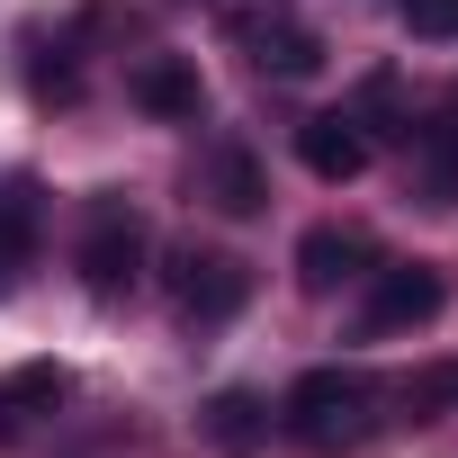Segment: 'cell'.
<instances>
[{
	"label": "cell",
	"mask_w": 458,
	"mask_h": 458,
	"mask_svg": "<svg viewBox=\"0 0 458 458\" xmlns=\"http://www.w3.org/2000/svg\"><path fill=\"white\" fill-rule=\"evenodd\" d=\"M279 431L297 440V449H315V458H342V449H360L369 431H377V377L369 369H306L288 395H279Z\"/></svg>",
	"instance_id": "cell-1"
},
{
	"label": "cell",
	"mask_w": 458,
	"mask_h": 458,
	"mask_svg": "<svg viewBox=\"0 0 458 458\" xmlns=\"http://www.w3.org/2000/svg\"><path fill=\"white\" fill-rule=\"evenodd\" d=\"M144 252H153V225L135 216V198H117V189H99L90 198V216H81V288L99 297V306H117L135 279H144Z\"/></svg>",
	"instance_id": "cell-2"
},
{
	"label": "cell",
	"mask_w": 458,
	"mask_h": 458,
	"mask_svg": "<svg viewBox=\"0 0 458 458\" xmlns=\"http://www.w3.org/2000/svg\"><path fill=\"white\" fill-rule=\"evenodd\" d=\"M171 306H180V324L216 333V324H234V315L252 306V270H243L234 252H198V243H180V252H171Z\"/></svg>",
	"instance_id": "cell-3"
},
{
	"label": "cell",
	"mask_w": 458,
	"mask_h": 458,
	"mask_svg": "<svg viewBox=\"0 0 458 458\" xmlns=\"http://www.w3.org/2000/svg\"><path fill=\"white\" fill-rule=\"evenodd\" d=\"M449 306V279L431 270V261H386V270H369V333H413V324H431Z\"/></svg>",
	"instance_id": "cell-4"
},
{
	"label": "cell",
	"mask_w": 458,
	"mask_h": 458,
	"mask_svg": "<svg viewBox=\"0 0 458 458\" xmlns=\"http://www.w3.org/2000/svg\"><path fill=\"white\" fill-rule=\"evenodd\" d=\"M234 46H252V64L279 72V81H315L324 72V37L306 19H288V10H243L234 19Z\"/></svg>",
	"instance_id": "cell-5"
},
{
	"label": "cell",
	"mask_w": 458,
	"mask_h": 458,
	"mask_svg": "<svg viewBox=\"0 0 458 458\" xmlns=\"http://www.w3.org/2000/svg\"><path fill=\"white\" fill-rule=\"evenodd\" d=\"M126 99H135L153 126H198V117H207V81H198L189 55H144V64L126 72Z\"/></svg>",
	"instance_id": "cell-6"
},
{
	"label": "cell",
	"mask_w": 458,
	"mask_h": 458,
	"mask_svg": "<svg viewBox=\"0 0 458 458\" xmlns=\"http://www.w3.org/2000/svg\"><path fill=\"white\" fill-rule=\"evenodd\" d=\"M369 153H377V135H369L351 108H324V117H306V126H297V162H306L315 180H360V171H369Z\"/></svg>",
	"instance_id": "cell-7"
},
{
	"label": "cell",
	"mask_w": 458,
	"mask_h": 458,
	"mask_svg": "<svg viewBox=\"0 0 458 458\" xmlns=\"http://www.w3.org/2000/svg\"><path fill=\"white\" fill-rule=\"evenodd\" d=\"M64 395H72V369H64V360H28V369H10V377H0V449H19L28 422L55 413Z\"/></svg>",
	"instance_id": "cell-8"
},
{
	"label": "cell",
	"mask_w": 458,
	"mask_h": 458,
	"mask_svg": "<svg viewBox=\"0 0 458 458\" xmlns=\"http://www.w3.org/2000/svg\"><path fill=\"white\" fill-rule=\"evenodd\" d=\"M351 279H369V234H351V225H315V234L297 243V288L306 297H333Z\"/></svg>",
	"instance_id": "cell-9"
},
{
	"label": "cell",
	"mask_w": 458,
	"mask_h": 458,
	"mask_svg": "<svg viewBox=\"0 0 458 458\" xmlns=\"http://www.w3.org/2000/svg\"><path fill=\"white\" fill-rule=\"evenodd\" d=\"M198 431H207L216 458H261V440H270V404H261L252 386H216L207 413H198Z\"/></svg>",
	"instance_id": "cell-10"
},
{
	"label": "cell",
	"mask_w": 458,
	"mask_h": 458,
	"mask_svg": "<svg viewBox=\"0 0 458 458\" xmlns=\"http://www.w3.org/2000/svg\"><path fill=\"white\" fill-rule=\"evenodd\" d=\"M198 189H207L225 216H261V207H270V171H261L252 144H216L207 171H198Z\"/></svg>",
	"instance_id": "cell-11"
},
{
	"label": "cell",
	"mask_w": 458,
	"mask_h": 458,
	"mask_svg": "<svg viewBox=\"0 0 458 458\" xmlns=\"http://www.w3.org/2000/svg\"><path fill=\"white\" fill-rule=\"evenodd\" d=\"M28 252H37V180L19 171V180H0V297L19 288Z\"/></svg>",
	"instance_id": "cell-12"
},
{
	"label": "cell",
	"mask_w": 458,
	"mask_h": 458,
	"mask_svg": "<svg viewBox=\"0 0 458 458\" xmlns=\"http://www.w3.org/2000/svg\"><path fill=\"white\" fill-rule=\"evenodd\" d=\"M413 162H422V189H431V207H458V90H449V108L413 135Z\"/></svg>",
	"instance_id": "cell-13"
},
{
	"label": "cell",
	"mask_w": 458,
	"mask_h": 458,
	"mask_svg": "<svg viewBox=\"0 0 458 458\" xmlns=\"http://www.w3.org/2000/svg\"><path fill=\"white\" fill-rule=\"evenodd\" d=\"M404 413H413V422H449V413H458V360L413 369V377H404Z\"/></svg>",
	"instance_id": "cell-14"
},
{
	"label": "cell",
	"mask_w": 458,
	"mask_h": 458,
	"mask_svg": "<svg viewBox=\"0 0 458 458\" xmlns=\"http://www.w3.org/2000/svg\"><path fill=\"white\" fill-rule=\"evenodd\" d=\"M404 28L431 37V46H449L458 37V0H404Z\"/></svg>",
	"instance_id": "cell-15"
}]
</instances>
